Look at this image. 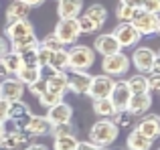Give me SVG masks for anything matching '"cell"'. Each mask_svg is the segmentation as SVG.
Here are the masks:
<instances>
[{
	"label": "cell",
	"mask_w": 160,
	"mask_h": 150,
	"mask_svg": "<svg viewBox=\"0 0 160 150\" xmlns=\"http://www.w3.org/2000/svg\"><path fill=\"white\" fill-rule=\"evenodd\" d=\"M45 118H47V122L51 124V126L67 124V122H71V120H73V108H71L67 102H61V103H57V106L49 108Z\"/></svg>",
	"instance_id": "5bb4252c"
},
{
	"label": "cell",
	"mask_w": 160,
	"mask_h": 150,
	"mask_svg": "<svg viewBox=\"0 0 160 150\" xmlns=\"http://www.w3.org/2000/svg\"><path fill=\"white\" fill-rule=\"evenodd\" d=\"M27 87H28V93H31V95L39 98V95L43 93L45 89H47V79H45V77H41V79H37L35 83H31V85H27Z\"/></svg>",
	"instance_id": "f35d334b"
},
{
	"label": "cell",
	"mask_w": 160,
	"mask_h": 150,
	"mask_svg": "<svg viewBox=\"0 0 160 150\" xmlns=\"http://www.w3.org/2000/svg\"><path fill=\"white\" fill-rule=\"evenodd\" d=\"M24 91H27V87L14 75H10V77L0 81V98L6 99V102H18V99H22Z\"/></svg>",
	"instance_id": "8fae6325"
},
{
	"label": "cell",
	"mask_w": 160,
	"mask_h": 150,
	"mask_svg": "<svg viewBox=\"0 0 160 150\" xmlns=\"http://www.w3.org/2000/svg\"><path fill=\"white\" fill-rule=\"evenodd\" d=\"M91 75L87 71H67V91H73V93H85L87 87H89Z\"/></svg>",
	"instance_id": "d6986e66"
},
{
	"label": "cell",
	"mask_w": 160,
	"mask_h": 150,
	"mask_svg": "<svg viewBox=\"0 0 160 150\" xmlns=\"http://www.w3.org/2000/svg\"><path fill=\"white\" fill-rule=\"evenodd\" d=\"M134 14H136V8H130V6H126V4H118L116 16H118L120 22H132Z\"/></svg>",
	"instance_id": "d590c367"
},
{
	"label": "cell",
	"mask_w": 160,
	"mask_h": 150,
	"mask_svg": "<svg viewBox=\"0 0 160 150\" xmlns=\"http://www.w3.org/2000/svg\"><path fill=\"white\" fill-rule=\"evenodd\" d=\"M51 136L53 138H61V136H77V130L71 122L67 124H59V126H53L51 128Z\"/></svg>",
	"instance_id": "e575fe53"
},
{
	"label": "cell",
	"mask_w": 160,
	"mask_h": 150,
	"mask_svg": "<svg viewBox=\"0 0 160 150\" xmlns=\"http://www.w3.org/2000/svg\"><path fill=\"white\" fill-rule=\"evenodd\" d=\"M61 102H63V95L55 93V91H49V89H45L43 93L39 95V103L45 108V110H49V108L57 106V103H61Z\"/></svg>",
	"instance_id": "d6a6232c"
},
{
	"label": "cell",
	"mask_w": 160,
	"mask_h": 150,
	"mask_svg": "<svg viewBox=\"0 0 160 150\" xmlns=\"http://www.w3.org/2000/svg\"><path fill=\"white\" fill-rule=\"evenodd\" d=\"M53 35L61 41V45H75L81 37L79 32V24H77V18H59V22L55 24V31Z\"/></svg>",
	"instance_id": "5b68a950"
},
{
	"label": "cell",
	"mask_w": 160,
	"mask_h": 150,
	"mask_svg": "<svg viewBox=\"0 0 160 150\" xmlns=\"http://www.w3.org/2000/svg\"><path fill=\"white\" fill-rule=\"evenodd\" d=\"M8 106H10V102L0 98V122H4V124H6V118H8Z\"/></svg>",
	"instance_id": "b9f144b4"
},
{
	"label": "cell",
	"mask_w": 160,
	"mask_h": 150,
	"mask_svg": "<svg viewBox=\"0 0 160 150\" xmlns=\"http://www.w3.org/2000/svg\"><path fill=\"white\" fill-rule=\"evenodd\" d=\"M37 61H39V67L41 69H47V63H49V59H51V55H53V51H49V49H45V47H37Z\"/></svg>",
	"instance_id": "74e56055"
},
{
	"label": "cell",
	"mask_w": 160,
	"mask_h": 150,
	"mask_svg": "<svg viewBox=\"0 0 160 150\" xmlns=\"http://www.w3.org/2000/svg\"><path fill=\"white\" fill-rule=\"evenodd\" d=\"M118 136H120V128L109 118H99L98 122L89 128L87 142L95 144V146H102V148H108L118 140Z\"/></svg>",
	"instance_id": "6da1fadb"
},
{
	"label": "cell",
	"mask_w": 160,
	"mask_h": 150,
	"mask_svg": "<svg viewBox=\"0 0 160 150\" xmlns=\"http://www.w3.org/2000/svg\"><path fill=\"white\" fill-rule=\"evenodd\" d=\"M120 4H126V6H130V8H136V10H140L142 4H144V0H120Z\"/></svg>",
	"instance_id": "7bdbcfd3"
},
{
	"label": "cell",
	"mask_w": 160,
	"mask_h": 150,
	"mask_svg": "<svg viewBox=\"0 0 160 150\" xmlns=\"http://www.w3.org/2000/svg\"><path fill=\"white\" fill-rule=\"evenodd\" d=\"M150 108H152V95L150 93H132L128 106H126V112H130L132 116H144L148 114Z\"/></svg>",
	"instance_id": "e0dca14e"
},
{
	"label": "cell",
	"mask_w": 160,
	"mask_h": 150,
	"mask_svg": "<svg viewBox=\"0 0 160 150\" xmlns=\"http://www.w3.org/2000/svg\"><path fill=\"white\" fill-rule=\"evenodd\" d=\"M109 120H112L118 128H132L134 126V116L130 114V112H126V110H118Z\"/></svg>",
	"instance_id": "4dcf8cb0"
},
{
	"label": "cell",
	"mask_w": 160,
	"mask_h": 150,
	"mask_svg": "<svg viewBox=\"0 0 160 150\" xmlns=\"http://www.w3.org/2000/svg\"><path fill=\"white\" fill-rule=\"evenodd\" d=\"M28 35H35V27H32V22L28 18L6 22V27H4V39L8 43L16 39H22V37H28Z\"/></svg>",
	"instance_id": "7c38bea8"
},
{
	"label": "cell",
	"mask_w": 160,
	"mask_h": 150,
	"mask_svg": "<svg viewBox=\"0 0 160 150\" xmlns=\"http://www.w3.org/2000/svg\"><path fill=\"white\" fill-rule=\"evenodd\" d=\"M134 128H136L142 136H146L148 140L154 142V140L158 138V134H160V118L156 114H144L140 122L134 124Z\"/></svg>",
	"instance_id": "4fadbf2b"
},
{
	"label": "cell",
	"mask_w": 160,
	"mask_h": 150,
	"mask_svg": "<svg viewBox=\"0 0 160 150\" xmlns=\"http://www.w3.org/2000/svg\"><path fill=\"white\" fill-rule=\"evenodd\" d=\"M22 150H49V146H45V144H41V142H28Z\"/></svg>",
	"instance_id": "ee69618b"
},
{
	"label": "cell",
	"mask_w": 160,
	"mask_h": 150,
	"mask_svg": "<svg viewBox=\"0 0 160 150\" xmlns=\"http://www.w3.org/2000/svg\"><path fill=\"white\" fill-rule=\"evenodd\" d=\"M0 63L4 65V69L8 71V75H16V73H18V69L22 67V59H20V55H18V53H14V51H10V49L0 57Z\"/></svg>",
	"instance_id": "484cf974"
},
{
	"label": "cell",
	"mask_w": 160,
	"mask_h": 150,
	"mask_svg": "<svg viewBox=\"0 0 160 150\" xmlns=\"http://www.w3.org/2000/svg\"><path fill=\"white\" fill-rule=\"evenodd\" d=\"M156 61H158V53L154 51L152 47H146V45L136 47L134 53H132V57H130V63L140 73H150V69H152V65L156 63Z\"/></svg>",
	"instance_id": "8992f818"
},
{
	"label": "cell",
	"mask_w": 160,
	"mask_h": 150,
	"mask_svg": "<svg viewBox=\"0 0 160 150\" xmlns=\"http://www.w3.org/2000/svg\"><path fill=\"white\" fill-rule=\"evenodd\" d=\"M132 24L136 27V31L140 32V37H152L160 31V16L154 12H146V10H136L132 18Z\"/></svg>",
	"instance_id": "277c9868"
},
{
	"label": "cell",
	"mask_w": 160,
	"mask_h": 150,
	"mask_svg": "<svg viewBox=\"0 0 160 150\" xmlns=\"http://www.w3.org/2000/svg\"><path fill=\"white\" fill-rule=\"evenodd\" d=\"M83 10V0H57L59 18H77Z\"/></svg>",
	"instance_id": "ffe728a7"
},
{
	"label": "cell",
	"mask_w": 160,
	"mask_h": 150,
	"mask_svg": "<svg viewBox=\"0 0 160 150\" xmlns=\"http://www.w3.org/2000/svg\"><path fill=\"white\" fill-rule=\"evenodd\" d=\"M113 87V77L109 75H91L89 87H87L85 95H89L91 99H102V98H109V91Z\"/></svg>",
	"instance_id": "ba28073f"
},
{
	"label": "cell",
	"mask_w": 160,
	"mask_h": 150,
	"mask_svg": "<svg viewBox=\"0 0 160 150\" xmlns=\"http://www.w3.org/2000/svg\"><path fill=\"white\" fill-rule=\"evenodd\" d=\"M14 77L27 87V85H31V83H35L37 79L43 77V69H41V67H27V65H22Z\"/></svg>",
	"instance_id": "d4e9b609"
},
{
	"label": "cell",
	"mask_w": 160,
	"mask_h": 150,
	"mask_svg": "<svg viewBox=\"0 0 160 150\" xmlns=\"http://www.w3.org/2000/svg\"><path fill=\"white\" fill-rule=\"evenodd\" d=\"M83 14H85L87 18L93 20L99 28L108 22V8L103 6V4H91V6H87V10L83 12Z\"/></svg>",
	"instance_id": "83f0119b"
},
{
	"label": "cell",
	"mask_w": 160,
	"mask_h": 150,
	"mask_svg": "<svg viewBox=\"0 0 160 150\" xmlns=\"http://www.w3.org/2000/svg\"><path fill=\"white\" fill-rule=\"evenodd\" d=\"M146 83H148V93H154V91L160 89V75H146Z\"/></svg>",
	"instance_id": "ab89813d"
},
{
	"label": "cell",
	"mask_w": 160,
	"mask_h": 150,
	"mask_svg": "<svg viewBox=\"0 0 160 150\" xmlns=\"http://www.w3.org/2000/svg\"><path fill=\"white\" fill-rule=\"evenodd\" d=\"M142 10L158 14V12H160V0H144V4H142Z\"/></svg>",
	"instance_id": "60d3db41"
},
{
	"label": "cell",
	"mask_w": 160,
	"mask_h": 150,
	"mask_svg": "<svg viewBox=\"0 0 160 150\" xmlns=\"http://www.w3.org/2000/svg\"><path fill=\"white\" fill-rule=\"evenodd\" d=\"M126 148L128 150H150L152 148V140H148L136 128H132V132L126 136Z\"/></svg>",
	"instance_id": "603a6c76"
},
{
	"label": "cell",
	"mask_w": 160,
	"mask_h": 150,
	"mask_svg": "<svg viewBox=\"0 0 160 150\" xmlns=\"http://www.w3.org/2000/svg\"><path fill=\"white\" fill-rule=\"evenodd\" d=\"M28 12H31V8H28L22 0H10V4H8V8H6V22L28 18Z\"/></svg>",
	"instance_id": "7402d4cb"
},
{
	"label": "cell",
	"mask_w": 160,
	"mask_h": 150,
	"mask_svg": "<svg viewBox=\"0 0 160 150\" xmlns=\"http://www.w3.org/2000/svg\"><path fill=\"white\" fill-rule=\"evenodd\" d=\"M28 142H31V136L24 130H18V128L6 130L0 136V148L2 150H20V148L27 146Z\"/></svg>",
	"instance_id": "9c48e42d"
},
{
	"label": "cell",
	"mask_w": 160,
	"mask_h": 150,
	"mask_svg": "<svg viewBox=\"0 0 160 150\" xmlns=\"http://www.w3.org/2000/svg\"><path fill=\"white\" fill-rule=\"evenodd\" d=\"M24 4H27L28 8H37V6H41V4L45 2V0H22Z\"/></svg>",
	"instance_id": "bcb514c9"
},
{
	"label": "cell",
	"mask_w": 160,
	"mask_h": 150,
	"mask_svg": "<svg viewBox=\"0 0 160 150\" xmlns=\"http://www.w3.org/2000/svg\"><path fill=\"white\" fill-rule=\"evenodd\" d=\"M93 114L99 118H112L116 114V108L109 102V98H102V99H93Z\"/></svg>",
	"instance_id": "f1b7e54d"
},
{
	"label": "cell",
	"mask_w": 160,
	"mask_h": 150,
	"mask_svg": "<svg viewBox=\"0 0 160 150\" xmlns=\"http://www.w3.org/2000/svg\"><path fill=\"white\" fill-rule=\"evenodd\" d=\"M67 61H69V71H89L95 63V51L87 45H71L67 51Z\"/></svg>",
	"instance_id": "7a4b0ae2"
},
{
	"label": "cell",
	"mask_w": 160,
	"mask_h": 150,
	"mask_svg": "<svg viewBox=\"0 0 160 150\" xmlns=\"http://www.w3.org/2000/svg\"><path fill=\"white\" fill-rule=\"evenodd\" d=\"M51 128H53V126L47 122V118H45V116H35V114H32L31 118H28V122L24 124L22 130L27 132L31 138H39V136L51 134Z\"/></svg>",
	"instance_id": "ac0fdd59"
},
{
	"label": "cell",
	"mask_w": 160,
	"mask_h": 150,
	"mask_svg": "<svg viewBox=\"0 0 160 150\" xmlns=\"http://www.w3.org/2000/svg\"><path fill=\"white\" fill-rule=\"evenodd\" d=\"M39 45H41V47H45V49H49V51H59V49H65L61 45V41H59L53 32H51V35H45L43 39H39Z\"/></svg>",
	"instance_id": "8d00e7d4"
},
{
	"label": "cell",
	"mask_w": 160,
	"mask_h": 150,
	"mask_svg": "<svg viewBox=\"0 0 160 150\" xmlns=\"http://www.w3.org/2000/svg\"><path fill=\"white\" fill-rule=\"evenodd\" d=\"M31 116H32V112H31V108H28V103H24L22 99H18V102H10L6 122H12V124H14V128L22 130L24 124L28 122Z\"/></svg>",
	"instance_id": "30bf717a"
},
{
	"label": "cell",
	"mask_w": 160,
	"mask_h": 150,
	"mask_svg": "<svg viewBox=\"0 0 160 150\" xmlns=\"http://www.w3.org/2000/svg\"><path fill=\"white\" fill-rule=\"evenodd\" d=\"M130 95H132V91H130L128 83H126L124 79L113 81V87H112V91H109V102L113 103L116 112L126 110V106H128V102H130Z\"/></svg>",
	"instance_id": "9a60e30c"
},
{
	"label": "cell",
	"mask_w": 160,
	"mask_h": 150,
	"mask_svg": "<svg viewBox=\"0 0 160 150\" xmlns=\"http://www.w3.org/2000/svg\"><path fill=\"white\" fill-rule=\"evenodd\" d=\"M0 150H2V148H0Z\"/></svg>",
	"instance_id": "681fc988"
},
{
	"label": "cell",
	"mask_w": 160,
	"mask_h": 150,
	"mask_svg": "<svg viewBox=\"0 0 160 150\" xmlns=\"http://www.w3.org/2000/svg\"><path fill=\"white\" fill-rule=\"evenodd\" d=\"M128 87L132 93H148V83H146V75L140 73V75H132L128 79Z\"/></svg>",
	"instance_id": "f546056e"
},
{
	"label": "cell",
	"mask_w": 160,
	"mask_h": 150,
	"mask_svg": "<svg viewBox=\"0 0 160 150\" xmlns=\"http://www.w3.org/2000/svg\"><path fill=\"white\" fill-rule=\"evenodd\" d=\"M8 49H10V47H8V41L4 39V37H0V57H2L4 53L8 51Z\"/></svg>",
	"instance_id": "f6af8a7d"
},
{
	"label": "cell",
	"mask_w": 160,
	"mask_h": 150,
	"mask_svg": "<svg viewBox=\"0 0 160 150\" xmlns=\"http://www.w3.org/2000/svg\"><path fill=\"white\" fill-rule=\"evenodd\" d=\"M45 79H47V89L49 91H55V93L65 98V93H67V73H51V77H45Z\"/></svg>",
	"instance_id": "4316f807"
},
{
	"label": "cell",
	"mask_w": 160,
	"mask_h": 150,
	"mask_svg": "<svg viewBox=\"0 0 160 150\" xmlns=\"http://www.w3.org/2000/svg\"><path fill=\"white\" fill-rule=\"evenodd\" d=\"M8 47H10V51L18 53V55H24V53L37 51V47H39V39H37L35 35H28V37H22V39L10 41Z\"/></svg>",
	"instance_id": "44dd1931"
},
{
	"label": "cell",
	"mask_w": 160,
	"mask_h": 150,
	"mask_svg": "<svg viewBox=\"0 0 160 150\" xmlns=\"http://www.w3.org/2000/svg\"><path fill=\"white\" fill-rule=\"evenodd\" d=\"M130 67H132L130 57L124 51L113 53V55H108L102 59V71L103 75H109V77H122V75L130 71Z\"/></svg>",
	"instance_id": "3957f363"
},
{
	"label": "cell",
	"mask_w": 160,
	"mask_h": 150,
	"mask_svg": "<svg viewBox=\"0 0 160 150\" xmlns=\"http://www.w3.org/2000/svg\"><path fill=\"white\" fill-rule=\"evenodd\" d=\"M93 51L99 53L102 57H108V55H113V53H120L122 47H120V43L116 41V37H113L112 32H103V35L95 37Z\"/></svg>",
	"instance_id": "2e32d148"
},
{
	"label": "cell",
	"mask_w": 160,
	"mask_h": 150,
	"mask_svg": "<svg viewBox=\"0 0 160 150\" xmlns=\"http://www.w3.org/2000/svg\"><path fill=\"white\" fill-rule=\"evenodd\" d=\"M4 132H6V126H4V122H0V136H2Z\"/></svg>",
	"instance_id": "7dc6e473"
},
{
	"label": "cell",
	"mask_w": 160,
	"mask_h": 150,
	"mask_svg": "<svg viewBox=\"0 0 160 150\" xmlns=\"http://www.w3.org/2000/svg\"><path fill=\"white\" fill-rule=\"evenodd\" d=\"M77 136H61L53 138V150H75L77 148Z\"/></svg>",
	"instance_id": "1f68e13d"
},
{
	"label": "cell",
	"mask_w": 160,
	"mask_h": 150,
	"mask_svg": "<svg viewBox=\"0 0 160 150\" xmlns=\"http://www.w3.org/2000/svg\"><path fill=\"white\" fill-rule=\"evenodd\" d=\"M77 24H79V32H81V35H95V32L99 31L98 24H95L91 18H87L85 14L77 16Z\"/></svg>",
	"instance_id": "836d02e7"
},
{
	"label": "cell",
	"mask_w": 160,
	"mask_h": 150,
	"mask_svg": "<svg viewBox=\"0 0 160 150\" xmlns=\"http://www.w3.org/2000/svg\"><path fill=\"white\" fill-rule=\"evenodd\" d=\"M47 67L51 69L53 73H67V71H69V61H67V51H65V49L53 51Z\"/></svg>",
	"instance_id": "cb8c5ba5"
},
{
	"label": "cell",
	"mask_w": 160,
	"mask_h": 150,
	"mask_svg": "<svg viewBox=\"0 0 160 150\" xmlns=\"http://www.w3.org/2000/svg\"><path fill=\"white\" fill-rule=\"evenodd\" d=\"M112 35L116 37V41L120 43L122 49H130V47H136L138 43H140V32L136 31V27H134L132 22H120L116 28L112 31Z\"/></svg>",
	"instance_id": "52a82bcc"
},
{
	"label": "cell",
	"mask_w": 160,
	"mask_h": 150,
	"mask_svg": "<svg viewBox=\"0 0 160 150\" xmlns=\"http://www.w3.org/2000/svg\"><path fill=\"white\" fill-rule=\"evenodd\" d=\"M93 150H108V148H102V146H95L93 144Z\"/></svg>",
	"instance_id": "c3c4849f"
}]
</instances>
